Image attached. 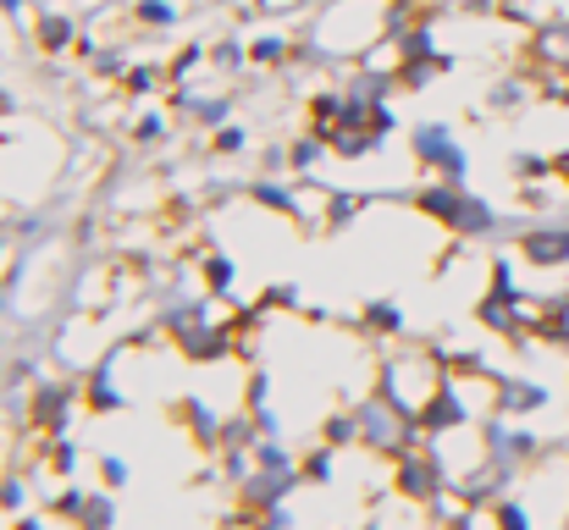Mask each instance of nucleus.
Returning a JSON list of instances; mask_svg holds the SVG:
<instances>
[{"instance_id": "5", "label": "nucleus", "mask_w": 569, "mask_h": 530, "mask_svg": "<svg viewBox=\"0 0 569 530\" xmlns=\"http://www.w3.org/2000/svg\"><path fill=\"white\" fill-rule=\"evenodd\" d=\"M216 150H221V156L243 150V128H221V133H216Z\"/></svg>"}, {"instance_id": "3", "label": "nucleus", "mask_w": 569, "mask_h": 530, "mask_svg": "<svg viewBox=\"0 0 569 530\" xmlns=\"http://www.w3.org/2000/svg\"><path fill=\"white\" fill-rule=\"evenodd\" d=\"M133 17H139L144 28H172L183 11H178L172 0H133Z\"/></svg>"}, {"instance_id": "4", "label": "nucleus", "mask_w": 569, "mask_h": 530, "mask_svg": "<svg viewBox=\"0 0 569 530\" xmlns=\"http://www.w3.org/2000/svg\"><path fill=\"white\" fill-rule=\"evenodd\" d=\"M210 61L227 67V72H238V67L249 61V44H243V39H216V44H210Z\"/></svg>"}, {"instance_id": "1", "label": "nucleus", "mask_w": 569, "mask_h": 530, "mask_svg": "<svg viewBox=\"0 0 569 530\" xmlns=\"http://www.w3.org/2000/svg\"><path fill=\"white\" fill-rule=\"evenodd\" d=\"M72 33H78V28H72V17H67V11H39V50H50V56H56V50H67V44H72Z\"/></svg>"}, {"instance_id": "2", "label": "nucleus", "mask_w": 569, "mask_h": 530, "mask_svg": "<svg viewBox=\"0 0 569 530\" xmlns=\"http://www.w3.org/2000/svg\"><path fill=\"white\" fill-rule=\"evenodd\" d=\"M293 56V39L288 33H260V39H249V61H260V67H282Z\"/></svg>"}]
</instances>
